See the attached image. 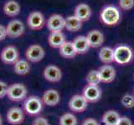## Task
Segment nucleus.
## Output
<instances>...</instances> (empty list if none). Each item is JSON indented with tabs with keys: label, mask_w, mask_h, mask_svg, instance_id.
<instances>
[{
	"label": "nucleus",
	"mask_w": 134,
	"mask_h": 125,
	"mask_svg": "<svg viewBox=\"0 0 134 125\" xmlns=\"http://www.w3.org/2000/svg\"><path fill=\"white\" fill-rule=\"evenodd\" d=\"M31 66L26 59H19L14 64V71L18 75H26L30 72Z\"/></svg>",
	"instance_id": "24"
},
{
	"label": "nucleus",
	"mask_w": 134,
	"mask_h": 125,
	"mask_svg": "<svg viewBox=\"0 0 134 125\" xmlns=\"http://www.w3.org/2000/svg\"><path fill=\"white\" fill-rule=\"evenodd\" d=\"M86 80L87 83L89 85H95V86H98L100 82V75L98 73V70H91L89 73H87Z\"/></svg>",
	"instance_id": "27"
},
{
	"label": "nucleus",
	"mask_w": 134,
	"mask_h": 125,
	"mask_svg": "<svg viewBox=\"0 0 134 125\" xmlns=\"http://www.w3.org/2000/svg\"><path fill=\"white\" fill-rule=\"evenodd\" d=\"M88 106V102L83 95L75 94L70 98L69 101L70 109L74 113H83Z\"/></svg>",
	"instance_id": "10"
},
{
	"label": "nucleus",
	"mask_w": 134,
	"mask_h": 125,
	"mask_svg": "<svg viewBox=\"0 0 134 125\" xmlns=\"http://www.w3.org/2000/svg\"><path fill=\"white\" fill-rule=\"evenodd\" d=\"M46 26L50 32H62L65 28V18L60 14H52L48 18Z\"/></svg>",
	"instance_id": "9"
},
{
	"label": "nucleus",
	"mask_w": 134,
	"mask_h": 125,
	"mask_svg": "<svg viewBox=\"0 0 134 125\" xmlns=\"http://www.w3.org/2000/svg\"><path fill=\"white\" fill-rule=\"evenodd\" d=\"M133 51L127 45L121 44L114 48V62L121 65L127 64L133 59Z\"/></svg>",
	"instance_id": "2"
},
{
	"label": "nucleus",
	"mask_w": 134,
	"mask_h": 125,
	"mask_svg": "<svg viewBox=\"0 0 134 125\" xmlns=\"http://www.w3.org/2000/svg\"><path fill=\"white\" fill-rule=\"evenodd\" d=\"M100 18L107 26H115L121 20V12L116 7L107 5L100 11Z\"/></svg>",
	"instance_id": "1"
},
{
	"label": "nucleus",
	"mask_w": 134,
	"mask_h": 125,
	"mask_svg": "<svg viewBox=\"0 0 134 125\" xmlns=\"http://www.w3.org/2000/svg\"><path fill=\"white\" fill-rule=\"evenodd\" d=\"M119 6L123 10H130L134 7V0H119Z\"/></svg>",
	"instance_id": "29"
},
{
	"label": "nucleus",
	"mask_w": 134,
	"mask_h": 125,
	"mask_svg": "<svg viewBox=\"0 0 134 125\" xmlns=\"http://www.w3.org/2000/svg\"><path fill=\"white\" fill-rule=\"evenodd\" d=\"M133 96H134V89H133Z\"/></svg>",
	"instance_id": "36"
},
{
	"label": "nucleus",
	"mask_w": 134,
	"mask_h": 125,
	"mask_svg": "<svg viewBox=\"0 0 134 125\" xmlns=\"http://www.w3.org/2000/svg\"><path fill=\"white\" fill-rule=\"evenodd\" d=\"M78 121L75 115L72 113H65L60 116L59 120L60 125H77Z\"/></svg>",
	"instance_id": "26"
},
{
	"label": "nucleus",
	"mask_w": 134,
	"mask_h": 125,
	"mask_svg": "<svg viewBox=\"0 0 134 125\" xmlns=\"http://www.w3.org/2000/svg\"><path fill=\"white\" fill-rule=\"evenodd\" d=\"M121 103L126 108H132L134 107V96L132 94H124L121 98Z\"/></svg>",
	"instance_id": "28"
},
{
	"label": "nucleus",
	"mask_w": 134,
	"mask_h": 125,
	"mask_svg": "<svg viewBox=\"0 0 134 125\" xmlns=\"http://www.w3.org/2000/svg\"><path fill=\"white\" fill-rule=\"evenodd\" d=\"M74 15L78 18L81 22H86L90 19L91 16V9L86 3H80L75 7Z\"/></svg>",
	"instance_id": "17"
},
{
	"label": "nucleus",
	"mask_w": 134,
	"mask_h": 125,
	"mask_svg": "<svg viewBox=\"0 0 134 125\" xmlns=\"http://www.w3.org/2000/svg\"><path fill=\"white\" fill-rule=\"evenodd\" d=\"M99 58L105 64L114 62V49L111 47H102L99 52Z\"/></svg>",
	"instance_id": "23"
},
{
	"label": "nucleus",
	"mask_w": 134,
	"mask_h": 125,
	"mask_svg": "<svg viewBox=\"0 0 134 125\" xmlns=\"http://www.w3.org/2000/svg\"><path fill=\"white\" fill-rule=\"evenodd\" d=\"M100 82L109 83L114 81L116 78V69L111 65H103L98 69Z\"/></svg>",
	"instance_id": "15"
},
{
	"label": "nucleus",
	"mask_w": 134,
	"mask_h": 125,
	"mask_svg": "<svg viewBox=\"0 0 134 125\" xmlns=\"http://www.w3.org/2000/svg\"><path fill=\"white\" fill-rule=\"evenodd\" d=\"M0 58L5 64L14 65L19 59V52L14 45H8L1 51Z\"/></svg>",
	"instance_id": "5"
},
{
	"label": "nucleus",
	"mask_w": 134,
	"mask_h": 125,
	"mask_svg": "<svg viewBox=\"0 0 134 125\" xmlns=\"http://www.w3.org/2000/svg\"><path fill=\"white\" fill-rule=\"evenodd\" d=\"M133 76H134V74H133Z\"/></svg>",
	"instance_id": "37"
},
{
	"label": "nucleus",
	"mask_w": 134,
	"mask_h": 125,
	"mask_svg": "<svg viewBox=\"0 0 134 125\" xmlns=\"http://www.w3.org/2000/svg\"><path fill=\"white\" fill-rule=\"evenodd\" d=\"M82 27V22L75 15H71L65 18V28L69 32H77Z\"/></svg>",
	"instance_id": "25"
},
{
	"label": "nucleus",
	"mask_w": 134,
	"mask_h": 125,
	"mask_svg": "<svg viewBox=\"0 0 134 125\" xmlns=\"http://www.w3.org/2000/svg\"><path fill=\"white\" fill-rule=\"evenodd\" d=\"M82 95L88 103H96L102 98V90L99 86L88 84L83 89Z\"/></svg>",
	"instance_id": "13"
},
{
	"label": "nucleus",
	"mask_w": 134,
	"mask_h": 125,
	"mask_svg": "<svg viewBox=\"0 0 134 125\" xmlns=\"http://www.w3.org/2000/svg\"><path fill=\"white\" fill-rule=\"evenodd\" d=\"M86 38L91 48H100V46H102L105 40L103 33L96 29L91 30L87 33Z\"/></svg>",
	"instance_id": "16"
},
{
	"label": "nucleus",
	"mask_w": 134,
	"mask_h": 125,
	"mask_svg": "<svg viewBox=\"0 0 134 125\" xmlns=\"http://www.w3.org/2000/svg\"><path fill=\"white\" fill-rule=\"evenodd\" d=\"M0 125H3V118H2L1 114H0Z\"/></svg>",
	"instance_id": "35"
},
{
	"label": "nucleus",
	"mask_w": 134,
	"mask_h": 125,
	"mask_svg": "<svg viewBox=\"0 0 134 125\" xmlns=\"http://www.w3.org/2000/svg\"><path fill=\"white\" fill-rule=\"evenodd\" d=\"M46 23L44 14L40 11H34L29 14L27 18V25L32 30H40Z\"/></svg>",
	"instance_id": "6"
},
{
	"label": "nucleus",
	"mask_w": 134,
	"mask_h": 125,
	"mask_svg": "<svg viewBox=\"0 0 134 125\" xmlns=\"http://www.w3.org/2000/svg\"><path fill=\"white\" fill-rule=\"evenodd\" d=\"M81 125H100L99 123L93 118H88L82 122Z\"/></svg>",
	"instance_id": "34"
},
{
	"label": "nucleus",
	"mask_w": 134,
	"mask_h": 125,
	"mask_svg": "<svg viewBox=\"0 0 134 125\" xmlns=\"http://www.w3.org/2000/svg\"><path fill=\"white\" fill-rule=\"evenodd\" d=\"M28 90L23 83H16L8 86L7 96L11 101L20 102L27 98Z\"/></svg>",
	"instance_id": "4"
},
{
	"label": "nucleus",
	"mask_w": 134,
	"mask_h": 125,
	"mask_svg": "<svg viewBox=\"0 0 134 125\" xmlns=\"http://www.w3.org/2000/svg\"><path fill=\"white\" fill-rule=\"evenodd\" d=\"M72 43L77 54L86 53L91 48L86 36H78L74 39Z\"/></svg>",
	"instance_id": "20"
},
{
	"label": "nucleus",
	"mask_w": 134,
	"mask_h": 125,
	"mask_svg": "<svg viewBox=\"0 0 134 125\" xmlns=\"http://www.w3.org/2000/svg\"><path fill=\"white\" fill-rule=\"evenodd\" d=\"M3 11L6 16L14 18V17L18 16L20 14V4L17 1H15V0H8V1L4 3Z\"/></svg>",
	"instance_id": "18"
},
{
	"label": "nucleus",
	"mask_w": 134,
	"mask_h": 125,
	"mask_svg": "<svg viewBox=\"0 0 134 125\" xmlns=\"http://www.w3.org/2000/svg\"><path fill=\"white\" fill-rule=\"evenodd\" d=\"M45 52L44 48L40 44H32L25 51V58L28 61L38 63L44 58Z\"/></svg>",
	"instance_id": "8"
},
{
	"label": "nucleus",
	"mask_w": 134,
	"mask_h": 125,
	"mask_svg": "<svg viewBox=\"0 0 134 125\" xmlns=\"http://www.w3.org/2000/svg\"><path fill=\"white\" fill-rule=\"evenodd\" d=\"M32 125H50L47 118L44 117H37L32 122Z\"/></svg>",
	"instance_id": "31"
},
{
	"label": "nucleus",
	"mask_w": 134,
	"mask_h": 125,
	"mask_svg": "<svg viewBox=\"0 0 134 125\" xmlns=\"http://www.w3.org/2000/svg\"><path fill=\"white\" fill-rule=\"evenodd\" d=\"M65 42V36L62 32H50L48 37V43L54 48H60Z\"/></svg>",
	"instance_id": "19"
},
{
	"label": "nucleus",
	"mask_w": 134,
	"mask_h": 125,
	"mask_svg": "<svg viewBox=\"0 0 134 125\" xmlns=\"http://www.w3.org/2000/svg\"><path fill=\"white\" fill-rule=\"evenodd\" d=\"M7 121L12 125L21 124L24 120V111L19 107H13L8 110Z\"/></svg>",
	"instance_id": "12"
},
{
	"label": "nucleus",
	"mask_w": 134,
	"mask_h": 125,
	"mask_svg": "<svg viewBox=\"0 0 134 125\" xmlns=\"http://www.w3.org/2000/svg\"><path fill=\"white\" fill-rule=\"evenodd\" d=\"M8 89V85L5 82L0 80V99L3 98L7 96V92Z\"/></svg>",
	"instance_id": "30"
},
{
	"label": "nucleus",
	"mask_w": 134,
	"mask_h": 125,
	"mask_svg": "<svg viewBox=\"0 0 134 125\" xmlns=\"http://www.w3.org/2000/svg\"><path fill=\"white\" fill-rule=\"evenodd\" d=\"M43 76L46 80L50 83H57L60 81L62 78V72L58 66L49 64L44 68L43 71Z\"/></svg>",
	"instance_id": "11"
},
{
	"label": "nucleus",
	"mask_w": 134,
	"mask_h": 125,
	"mask_svg": "<svg viewBox=\"0 0 134 125\" xmlns=\"http://www.w3.org/2000/svg\"><path fill=\"white\" fill-rule=\"evenodd\" d=\"M41 99L45 105L54 107L60 102V94L55 89H48L43 93Z\"/></svg>",
	"instance_id": "14"
},
{
	"label": "nucleus",
	"mask_w": 134,
	"mask_h": 125,
	"mask_svg": "<svg viewBox=\"0 0 134 125\" xmlns=\"http://www.w3.org/2000/svg\"><path fill=\"white\" fill-rule=\"evenodd\" d=\"M121 116L118 112L115 110H108L104 113L102 121L104 125H116Z\"/></svg>",
	"instance_id": "21"
},
{
	"label": "nucleus",
	"mask_w": 134,
	"mask_h": 125,
	"mask_svg": "<svg viewBox=\"0 0 134 125\" xmlns=\"http://www.w3.org/2000/svg\"><path fill=\"white\" fill-rule=\"evenodd\" d=\"M44 103L38 96H30L24 99V110L27 114L35 116L40 114L43 110Z\"/></svg>",
	"instance_id": "3"
},
{
	"label": "nucleus",
	"mask_w": 134,
	"mask_h": 125,
	"mask_svg": "<svg viewBox=\"0 0 134 125\" xmlns=\"http://www.w3.org/2000/svg\"><path fill=\"white\" fill-rule=\"evenodd\" d=\"M8 36H7L6 27L3 24H0V41H3Z\"/></svg>",
	"instance_id": "33"
},
{
	"label": "nucleus",
	"mask_w": 134,
	"mask_h": 125,
	"mask_svg": "<svg viewBox=\"0 0 134 125\" xmlns=\"http://www.w3.org/2000/svg\"><path fill=\"white\" fill-rule=\"evenodd\" d=\"M59 49H60V54L65 58H73L77 55L72 42L66 41Z\"/></svg>",
	"instance_id": "22"
},
{
	"label": "nucleus",
	"mask_w": 134,
	"mask_h": 125,
	"mask_svg": "<svg viewBox=\"0 0 134 125\" xmlns=\"http://www.w3.org/2000/svg\"><path fill=\"white\" fill-rule=\"evenodd\" d=\"M116 125H132V122L127 117L123 116L120 118V120L118 121Z\"/></svg>",
	"instance_id": "32"
},
{
	"label": "nucleus",
	"mask_w": 134,
	"mask_h": 125,
	"mask_svg": "<svg viewBox=\"0 0 134 125\" xmlns=\"http://www.w3.org/2000/svg\"><path fill=\"white\" fill-rule=\"evenodd\" d=\"M7 36L11 39H17L22 36L25 31V26L22 21L13 19L6 26Z\"/></svg>",
	"instance_id": "7"
}]
</instances>
